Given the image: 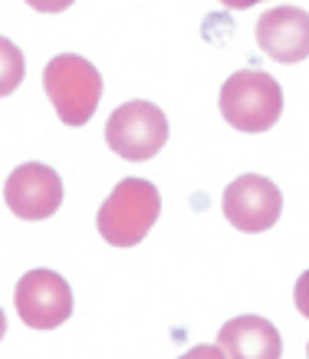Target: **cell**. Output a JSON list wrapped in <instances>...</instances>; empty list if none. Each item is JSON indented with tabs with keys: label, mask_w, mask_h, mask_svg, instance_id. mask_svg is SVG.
<instances>
[{
	"label": "cell",
	"mask_w": 309,
	"mask_h": 359,
	"mask_svg": "<svg viewBox=\"0 0 309 359\" xmlns=\"http://www.w3.org/2000/svg\"><path fill=\"white\" fill-rule=\"evenodd\" d=\"M17 316L30 330H56L73 316V290L56 271H27L13 290Z\"/></svg>",
	"instance_id": "5b68a950"
},
{
	"label": "cell",
	"mask_w": 309,
	"mask_h": 359,
	"mask_svg": "<svg viewBox=\"0 0 309 359\" xmlns=\"http://www.w3.org/2000/svg\"><path fill=\"white\" fill-rule=\"evenodd\" d=\"M106 142L125 162H148L165 149L168 116L148 99L122 102L106 122Z\"/></svg>",
	"instance_id": "277c9868"
},
{
	"label": "cell",
	"mask_w": 309,
	"mask_h": 359,
	"mask_svg": "<svg viewBox=\"0 0 309 359\" xmlns=\"http://www.w3.org/2000/svg\"><path fill=\"white\" fill-rule=\"evenodd\" d=\"M224 7H231V11H247V7H254L260 0H221Z\"/></svg>",
	"instance_id": "5bb4252c"
},
{
	"label": "cell",
	"mask_w": 309,
	"mask_h": 359,
	"mask_svg": "<svg viewBox=\"0 0 309 359\" xmlns=\"http://www.w3.org/2000/svg\"><path fill=\"white\" fill-rule=\"evenodd\" d=\"M161 215V195L145 178H122L112 195L102 201L96 228L112 248H135L148 238L152 224Z\"/></svg>",
	"instance_id": "7a4b0ae2"
},
{
	"label": "cell",
	"mask_w": 309,
	"mask_h": 359,
	"mask_svg": "<svg viewBox=\"0 0 309 359\" xmlns=\"http://www.w3.org/2000/svg\"><path fill=\"white\" fill-rule=\"evenodd\" d=\"M76 0H27V7H34L40 13H63L66 7H73Z\"/></svg>",
	"instance_id": "7c38bea8"
},
{
	"label": "cell",
	"mask_w": 309,
	"mask_h": 359,
	"mask_svg": "<svg viewBox=\"0 0 309 359\" xmlns=\"http://www.w3.org/2000/svg\"><path fill=\"white\" fill-rule=\"evenodd\" d=\"M178 359H224V349L214 343V346H191L188 353H181Z\"/></svg>",
	"instance_id": "4fadbf2b"
},
{
	"label": "cell",
	"mask_w": 309,
	"mask_h": 359,
	"mask_svg": "<svg viewBox=\"0 0 309 359\" xmlns=\"http://www.w3.org/2000/svg\"><path fill=\"white\" fill-rule=\"evenodd\" d=\"M217 106L231 129L260 135L273 129L283 116V89L264 69H237L224 79Z\"/></svg>",
	"instance_id": "6da1fadb"
},
{
	"label": "cell",
	"mask_w": 309,
	"mask_h": 359,
	"mask_svg": "<svg viewBox=\"0 0 309 359\" xmlns=\"http://www.w3.org/2000/svg\"><path fill=\"white\" fill-rule=\"evenodd\" d=\"M224 218L243 234L270 231L283 215V195L264 175H240L224 191Z\"/></svg>",
	"instance_id": "8992f818"
},
{
	"label": "cell",
	"mask_w": 309,
	"mask_h": 359,
	"mask_svg": "<svg viewBox=\"0 0 309 359\" xmlns=\"http://www.w3.org/2000/svg\"><path fill=\"white\" fill-rule=\"evenodd\" d=\"M3 201L17 218L23 221H46L53 218L63 205V182L59 175L43 162H23L7 175Z\"/></svg>",
	"instance_id": "52a82bcc"
},
{
	"label": "cell",
	"mask_w": 309,
	"mask_h": 359,
	"mask_svg": "<svg viewBox=\"0 0 309 359\" xmlns=\"http://www.w3.org/2000/svg\"><path fill=\"white\" fill-rule=\"evenodd\" d=\"M27 73V60H23L20 46L10 43L7 36H0V99L17 93V86L23 83Z\"/></svg>",
	"instance_id": "30bf717a"
},
{
	"label": "cell",
	"mask_w": 309,
	"mask_h": 359,
	"mask_svg": "<svg viewBox=\"0 0 309 359\" xmlns=\"http://www.w3.org/2000/svg\"><path fill=\"white\" fill-rule=\"evenodd\" d=\"M43 93L63 126H86L102 99L99 69L79 53H59L43 66Z\"/></svg>",
	"instance_id": "3957f363"
},
{
	"label": "cell",
	"mask_w": 309,
	"mask_h": 359,
	"mask_svg": "<svg viewBox=\"0 0 309 359\" xmlns=\"http://www.w3.org/2000/svg\"><path fill=\"white\" fill-rule=\"evenodd\" d=\"M293 304H296V310L309 320V271H303L296 277V287H293Z\"/></svg>",
	"instance_id": "8fae6325"
},
{
	"label": "cell",
	"mask_w": 309,
	"mask_h": 359,
	"mask_svg": "<svg viewBox=\"0 0 309 359\" xmlns=\"http://www.w3.org/2000/svg\"><path fill=\"white\" fill-rule=\"evenodd\" d=\"M3 333H7V316H3V310H0V339H3Z\"/></svg>",
	"instance_id": "9a60e30c"
},
{
	"label": "cell",
	"mask_w": 309,
	"mask_h": 359,
	"mask_svg": "<svg viewBox=\"0 0 309 359\" xmlns=\"http://www.w3.org/2000/svg\"><path fill=\"white\" fill-rule=\"evenodd\" d=\"M217 346L224 349V359H280L283 339L280 330L266 316L243 313L233 316L217 333Z\"/></svg>",
	"instance_id": "9c48e42d"
},
{
	"label": "cell",
	"mask_w": 309,
	"mask_h": 359,
	"mask_svg": "<svg viewBox=\"0 0 309 359\" xmlns=\"http://www.w3.org/2000/svg\"><path fill=\"white\" fill-rule=\"evenodd\" d=\"M257 46L273 63H303L309 56V13L303 7H273L257 20Z\"/></svg>",
	"instance_id": "ba28073f"
},
{
	"label": "cell",
	"mask_w": 309,
	"mask_h": 359,
	"mask_svg": "<svg viewBox=\"0 0 309 359\" xmlns=\"http://www.w3.org/2000/svg\"><path fill=\"white\" fill-rule=\"evenodd\" d=\"M306 353H309V349H306Z\"/></svg>",
	"instance_id": "2e32d148"
}]
</instances>
